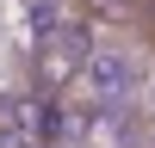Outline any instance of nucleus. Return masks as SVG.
Listing matches in <instances>:
<instances>
[{
	"label": "nucleus",
	"mask_w": 155,
	"mask_h": 148,
	"mask_svg": "<svg viewBox=\"0 0 155 148\" xmlns=\"http://www.w3.org/2000/svg\"><path fill=\"white\" fill-rule=\"evenodd\" d=\"M0 148H56V99L37 86L0 93Z\"/></svg>",
	"instance_id": "nucleus-3"
},
{
	"label": "nucleus",
	"mask_w": 155,
	"mask_h": 148,
	"mask_svg": "<svg viewBox=\"0 0 155 148\" xmlns=\"http://www.w3.org/2000/svg\"><path fill=\"white\" fill-rule=\"evenodd\" d=\"M143 19V0H74V25L81 31H112V25H130Z\"/></svg>",
	"instance_id": "nucleus-4"
},
{
	"label": "nucleus",
	"mask_w": 155,
	"mask_h": 148,
	"mask_svg": "<svg viewBox=\"0 0 155 148\" xmlns=\"http://www.w3.org/2000/svg\"><path fill=\"white\" fill-rule=\"evenodd\" d=\"M137 86H143V62H137V49L118 43V37H99V43L87 49V68H81L74 99H87L93 111H124V105L137 99Z\"/></svg>",
	"instance_id": "nucleus-2"
},
{
	"label": "nucleus",
	"mask_w": 155,
	"mask_h": 148,
	"mask_svg": "<svg viewBox=\"0 0 155 148\" xmlns=\"http://www.w3.org/2000/svg\"><path fill=\"white\" fill-rule=\"evenodd\" d=\"M87 49H93V37H87L74 19L44 25V31H37V43H31V80H25V86H37L44 99H68L74 86H81Z\"/></svg>",
	"instance_id": "nucleus-1"
}]
</instances>
